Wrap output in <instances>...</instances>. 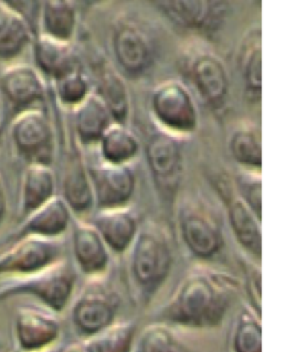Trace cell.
Segmentation results:
<instances>
[{
    "instance_id": "836d02e7",
    "label": "cell",
    "mask_w": 296,
    "mask_h": 352,
    "mask_svg": "<svg viewBox=\"0 0 296 352\" xmlns=\"http://www.w3.org/2000/svg\"><path fill=\"white\" fill-rule=\"evenodd\" d=\"M233 186L247 207L262 219V172L240 169L233 181Z\"/></svg>"
},
{
    "instance_id": "6da1fadb",
    "label": "cell",
    "mask_w": 296,
    "mask_h": 352,
    "mask_svg": "<svg viewBox=\"0 0 296 352\" xmlns=\"http://www.w3.org/2000/svg\"><path fill=\"white\" fill-rule=\"evenodd\" d=\"M237 293L239 282L234 276L210 267H195L178 283L156 319L171 327L214 329L224 322Z\"/></svg>"
},
{
    "instance_id": "83f0119b",
    "label": "cell",
    "mask_w": 296,
    "mask_h": 352,
    "mask_svg": "<svg viewBox=\"0 0 296 352\" xmlns=\"http://www.w3.org/2000/svg\"><path fill=\"white\" fill-rule=\"evenodd\" d=\"M97 148L101 162L110 165H131L142 152L138 136L127 124L117 122L101 136Z\"/></svg>"
},
{
    "instance_id": "d6986e66",
    "label": "cell",
    "mask_w": 296,
    "mask_h": 352,
    "mask_svg": "<svg viewBox=\"0 0 296 352\" xmlns=\"http://www.w3.org/2000/svg\"><path fill=\"white\" fill-rule=\"evenodd\" d=\"M93 93L105 102L114 122L127 124L131 113V100L122 72L107 61H97L93 65Z\"/></svg>"
},
{
    "instance_id": "f35d334b",
    "label": "cell",
    "mask_w": 296,
    "mask_h": 352,
    "mask_svg": "<svg viewBox=\"0 0 296 352\" xmlns=\"http://www.w3.org/2000/svg\"><path fill=\"white\" fill-rule=\"evenodd\" d=\"M63 352H88L84 342H74V344H70Z\"/></svg>"
},
{
    "instance_id": "d4e9b609",
    "label": "cell",
    "mask_w": 296,
    "mask_h": 352,
    "mask_svg": "<svg viewBox=\"0 0 296 352\" xmlns=\"http://www.w3.org/2000/svg\"><path fill=\"white\" fill-rule=\"evenodd\" d=\"M63 199L68 205L72 214L80 217L90 214L94 205V195L87 165L80 153L70 157L63 178Z\"/></svg>"
},
{
    "instance_id": "ab89813d",
    "label": "cell",
    "mask_w": 296,
    "mask_h": 352,
    "mask_svg": "<svg viewBox=\"0 0 296 352\" xmlns=\"http://www.w3.org/2000/svg\"><path fill=\"white\" fill-rule=\"evenodd\" d=\"M0 124H2V97H0Z\"/></svg>"
},
{
    "instance_id": "30bf717a",
    "label": "cell",
    "mask_w": 296,
    "mask_h": 352,
    "mask_svg": "<svg viewBox=\"0 0 296 352\" xmlns=\"http://www.w3.org/2000/svg\"><path fill=\"white\" fill-rule=\"evenodd\" d=\"M176 26L198 35H213L231 14V0H151Z\"/></svg>"
},
{
    "instance_id": "60d3db41",
    "label": "cell",
    "mask_w": 296,
    "mask_h": 352,
    "mask_svg": "<svg viewBox=\"0 0 296 352\" xmlns=\"http://www.w3.org/2000/svg\"><path fill=\"white\" fill-rule=\"evenodd\" d=\"M12 352H18V351H12Z\"/></svg>"
},
{
    "instance_id": "3957f363",
    "label": "cell",
    "mask_w": 296,
    "mask_h": 352,
    "mask_svg": "<svg viewBox=\"0 0 296 352\" xmlns=\"http://www.w3.org/2000/svg\"><path fill=\"white\" fill-rule=\"evenodd\" d=\"M127 263L129 280L135 298L142 306H147L165 285L173 266L172 245L159 226L149 223L139 228L130 245Z\"/></svg>"
},
{
    "instance_id": "603a6c76",
    "label": "cell",
    "mask_w": 296,
    "mask_h": 352,
    "mask_svg": "<svg viewBox=\"0 0 296 352\" xmlns=\"http://www.w3.org/2000/svg\"><path fill=\"white\" fill-rule=\"evenodd\" d=\"M74 111V129L80 148H96L101 136L114 123V119L105 102L92 91Z\"/></svg>"
},
{
    "instance_id": "ba28073f",
    "label": "cell",
    "mask_w": 296,
    "mask_h": 352,
    "mask_svg": "<svg viewBox=\"0 0 296 352\" xmlns=\"http://www.w3.org/2000/svg\"><path fill=\"white\" fill-rule=\"evenodd\" d=\"M145 155L156 194L173 207L184 178V140L158 130L147 139Z\"/></svg>"
},
{
    "instance_id": "8d00e7d4",
    "label": "cell",
    "mask_w": 296,
    "mask_h": 352,
    "mask_svg": "<svg viewBox=\"0 0 296 352\" xmlns=\"http://www.w3.org/2000/svg\"><path fill=\"white\" fill-rule=\"evenodd\" d=\"M8 212V195L2 176H0V226L3 224Z\"/></svg>"
},
{
    "instance_id": "2e32d148",
    "label": "cell",
    "mask_w": 296,
    "mask_h": 352,
    "mask_svg": "<svg viewBox=\"0 0 296 352\" xmlns=\"http://www.w3.org/2000/svg\"><path fill=\"white\" fill-rule=\"evenodd\" d=\"M47 307L22 306L13 320L18 352H45L61 336V324Z\"/></svg>"
},
{
    "instance_id": "484cf974",
    "label": "cell",
    "mask_w": 296,
    "mask_h": 352,
    "mask_svg": "<svg viewBox=\"0 0 296 352\" xmlns=\"http://www.w3.org/2000/svg\"><path fill=\"white\" fill-rule=\"evenodd\" d=\"M78 29V8L72 0H42L38 34L74 42Z\"/></svg>"
},
{
    "instance_id": "4dcf8cb0",
    "label": "cell",
    "mask_w": 296,
    "mask_h": 352,
    "mask_svg": "<svg viewBox=\"0 0 296 352\" xmlns=\"http://www.w3.org/2000/svg\"><path fill=\"white\" fill-rule=\"evenodd\" d=\"M233 352H263V329L262 315L244 305L237 315L233 336Z\"/></svg>"
},
{
    "instance_id": "44dd1931",
    "label": "cell",
    "mask_w": 296,
    "mask_h": 352,
    "mask_svg": "<svg viewBox=\"0 0 296 352\" xmlns=\"http://www.w3.org/2000/svg\"><path fill=\"white\" fill-rule=\"evenodd\" d=\"M32 55L35 68L43 76V78L61 77L67 72L76 69L80 65V60L72 42L58 41L47 35L36 34L32 41Z\"/></svg>"
},
{
    "instance_id": "74e56055",
    "label": "cell",
    "mask_w": 296,
    "mask_h": 352,
    "mask_svg": "<svg viewBox=\"0 0 296 352\" xmlns=\"http://www.w3.org/2000/svg\"><path fill=\"white\" fill-rule=\"evenodd\" d=\"M74 3L77 5V8H83V9H93V8H97L103 3H106L107 0H72Z\"/></svg>"
},
{
    "instance_id": "4316f807",
    "label": "cell",
    "mask_w": 296,
    "mask_h": 352,
    "mask_svg": "<svg viewBox=\"0 0 296 352\" xmlns=\"http://www.w3.org/2000/svg\"><path fill=\"white\" fill-rule=\"evenodd\" d=\"M34 36L23 18L0 3V63H17L31 48Z\"/></svg>"
},
{
    "instance_id": "f1b7e54d",
    "label": "cell",
    "mask_w": 296,
    "mask_h": 352,
    "mask_svg": "<svg viewBox=\"0 0 296 352\" xmlns=\"http://www.w3.org/2000/svg\"><path fill=\"white\" fill-rule=\"evenodd\" d=\"M229 151L240 169L262 172L263 146L260 126L255 122H242L235 126L229 139Z\"/></svg>"
},
{
    "instance_id": "7402d4cb",
    "label": "cell",
    "mask_w": 296,
    "mask_h": 352,
    "mask_svg": "<svg viewBox=\"0 0 296 352\" xmlns=\"http://www.w3.org/2000/svg\"><path fill=\"white\" fill-rule=\"evenodd\" d=\"M262 28L255 25L244 32L237 52L244 97L255 106L262 101Z\"/></svg>"
},
{
    "instance_id": "d6a6232c",
    "label": "cell",
    "mask_w": 296,
    "mask_h": 352,
    "mask_svg": "<svg viewBox=\"0 0 296 352\" xmlns=\"http://www.w3.org/2000/svg\"><path fill=\"white\" fill-rule=\"evenodd\" d=\"M133 352H195L180 336L175 333L171 325L164 322H155L146 327L138 341L135 342Z\"/></svg>"
},
{
    "instance_id": "5bb4252c",
    "label": "cell",
    "mask_w": 296,
    "mask_h": 352,
    "mask_svg": "<svg viewBox=\"0 0 296 352\" xmlns=\"http://www.w3.org/2000/svg\"><path fill=\"white\" fill-rule=\"evenodd\" d=\"M215 188L226 208L229 227L234 240L250 261L262 264V219L255 215L235 192L233 182L217 179Z\"/></svg>"
},
{
    "instance_id": "ac0fdd59",
    "label": "cell",
    "mask_w": 296,
    "mask_h": 352,
    "mask_svg": "<svg viewBox=\"0 0 296 352\" xmlns=\"http://www.w3.org/2000/svg\"><path fill=\"white\" fill-rule=\"evenodd\" d=\"M72 224V212L63 197L55 195L48 202L21 219L10 241L23 237L61 239Z\"/></svg>"
},
{
    "instance_id": "5b68a950",
    "label": "cell",
    "mask_w": 296,
    "mask_h": 352,
    "mask_svg": "<svg viewBox=\"0 0 296 352\" xmlns=\"http://www.w3.org/2000/svg\"><path fill=\"white\" fill-rule=\"evenodd\" d=\"M149 113L158 130L178 139L194 136L200 127L195 96L181 80H165L154 87Z\"/></svg>"
},
{
    "instance_id": "1f68e13d",
    "label": "cell",
    "mask_w": 296,
    "mask_h": 352,
    "mask_svg": "<svg viewBox=\"0 0 296 352\" xmlns=\"http://www.w3.org/2000/svg\"><path fill=\"white\" fill-rule=\"evenodd\" d=\"M52 85L58 104L71 111L78 107L93 91L92 78L81 67L55 78Z\"/></svg>"
},
{
    "instance_id": "8fae6325",
    "label": "cell",
    "mask_w": 296,
    "mask_h": 352,
    "mask_svg": "<svg viewBox=\"0 0 296 352\" xmlns=\"http://www.w3.org/2000/svg\"><path fill=\"white\" fill-rule=\"evenodd\" d=\"M101 278H90L71 309L72 327L85 338L112 325L120 309V296Z\"/></svg>"
},
{
    "instance_id": "4fadbf2b",
    "label": "cell",
    "mask_w": 296,
    "mask_h": 352,
    "mask_svg": "<svg viewBox=\"0 0 296 352\" xmlns=\"http://www.w3.org/2000/svg\"><path fill=\"white\" fill-rule=\"evenodd\" d=\"M180 232L188 253L201 261L213 260L224 247V232L217 217L201 205H185L180 214Z\"/></svg>"
},
{
    "instance_id": "cb8c5ba5",
    "label": "cell",
    "mask_w": 296,
    "mask_h": 352,
    "mask_svg": "<svg viewBox=\"0 0 296 352\" xmlns=\"http://www.w3.org/2000/svg\"><path fill=\"white\" fill-rule=\"evenodd\" d=\"M56 190V178L51 165L31 164L26 165L19 194V207L18 217L19 219L39 208L41 205L48 202L55 197Z\"/></svg>"
},
{
    "instance_id": "7c38bea8",
    "label": "cell",
    "mask_w": 296,
    "mask_h": 352,
    "mask_svg": "<svg viewBox=\"0 0 296 352\" xmlns=\"http://www.w3.org/2000/svg\"><path fill=\"white\" fill-rule=\"evenodd\" d=\"M65 257L59 239L23 237L0 253V276L22 277L41 272Z\"/></svg>"
},
{
    "instance_id": "7a4b0ae2",
    "label": "cell",
    "mask_w": 296,
    "mask_h": 352,
    "mask_svg": "<svg viewBox=\"0 0 296 352\" xmlns=\"http://www.w3.org/2000/svg\"><path fill=\"white\" fill-rule=\"evenodd\" d=\"M176 69L182 82L214 114L223 113L230 100V76L227 67L202 39H189L180 48Z\"/></svg>"
},
{
    "instance_id": "52a82bcc",
    "label": "cell",
    "mask_w": 296,
    "mask_h": 352,
    "mask_svg": "<svg viewBox=\"0 0 296 352\" xmlns=\"http://www.w3.org/2000/svg\"><path fill=\"white\" fill-rule=\"evenodd\" d=\"M0 97H2V133L14 116L31 109H47L48 90L41 72L25 63L8 64L0 71Z\"/></svg>"
},
{
    "instance_id": "9a60e30c",
    "label": "cell",
    "mask_w": 296,
    "mask_h": 352,
    "mask_svg": "<svg viewBox=\"0 0 296 352\" xmlns=\"http://www.w3.org/2000/svg\"><path fill=\"white\" fill-rule=\"evenodd\" d=\"M87 169L97 210L127 207L136 190V175L131 165H110L100 160Z\"/></svg>"
},
{
    "instance_id": "277c9868",
    "label": "cell",
    "mask_w": 296,
    "mask_h": 352,
    "mask_svg": "<svg viewBox=\"0 0 296 352\" xmlns=\"http://www.w3.org/2000/svg\"><path fill=\"white\" fill-rule=\"evenodd\" d=\"M77 286V269L64 257L41 272L17 277L0 286V303L18 296H32L54 314L64 312Z\"/></svg>"
},
{
    "instance_id": "e0dca14e",
    "label": "cell",
    "mask_w": 296,
    "mask_h": 352,
    "mask_svg": "<svg viewBox=\"0 0 296 352\" xmlns=\"http://www.w3.org/2000/svg\"><path fill=\"white\" fill-rule=\"evenodd\" d=\"M72 226V254L76 269L88 278L103 277L110 266L109 247L90 221L78 219Z\"/></svg>"
},
{
    "instance_id": "d590c367",
    "label": "cell",
    "mask_w": 296,
    "mask_h": 352,
    "mask_svg": "<svg viewBox=\"0 0 296 352\" xmlns=\"http://www.w3.org/2000/svg\"><path fill=\"white\" fill-rule=\"evenodd\" d=\"M0 3L23 18L26 23L31 26L34 35L38 34L42 0H0Z\"/></svg>"
},
{
    "instance_id": "f546056e",
    "label": "cell",
    "mask_w": 296,
    "mask_h": 352,
    "mask_svg": "<svg viewBox=\"0 0 296 352\" xmlns=\"http://www.w3.org/2000/svg\"><path fill=\"white\" fill-rule=\"evenodd\" d=\"M88 352H133L136 325L131 320H114L107 328L83 341Z\"/></svg>"
},
{
    "instance_id": "8992f818",
    "label": "cell",
    "mask_w": 296,
    "mask_h": 352,
    "mask_svg": "<svg viewBox=\"0 0 296 352\" xmlns=\"http://www.w3.org/2000/svg\"><path fill=\"white\" fill-rule=\"evenodd\" d=\"M112 51L122 76L139 80L149 74L156 61L154 35L133 14L122 13L112 23Z\"/></svg>"
},
{
    "instance_id": "ffe728a7",
    "label": "cell",
    "mask_w": 296,
    "mask_h": 352,
    "mask_svg": "<svg viewBox=\"0 0 296 352\" xmlns=\"http://www.w3.org/2000/svg\"><path fill=\"white\" fill-rule=\"evenodd\" d=\"M90 223L96 227L103 241L109 250L116 254H125L135 241L140 224L135 211L127 207L98 210L90 218Z\"/></svg>"
},
{
    "instance_id": "e575fe53",
    "label": "cell",
    "mask_w": 296,
    "mask_h": 352,
    "mask_svg": "<svg viewBox=\"0 0 296 352\" xmlns=\"http://www.w3.org/2000/svg\"><path fill=\"white\" fill-rule=\"evenodd\" d=\"M244 286L247 292L249 306L251 309L262 315V270L260 264L250 261L246 263L244 267Z\"/></svg>"
},
{
    "instance_id": "9c48e42d",
    "label": "cell",
    "mask_w": 296,
    "mask_h": 352,
    "mask_svg": "<svg viewBox=\"0 0 296 352\" xmlns=\"http://www.w3.org/2000/svg\"><path fill=\"white\" fill-rule=\"evenodd\" d=\"M14 152L26 165H51L55 157V131L47 109H31L9 123Z\"/></svg>"
}]
</instances>
